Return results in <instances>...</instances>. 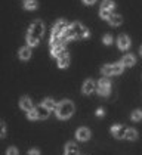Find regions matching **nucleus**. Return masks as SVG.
Returning a JSON list of instances; mask_svg holds the SVG:
<instances>
[{"mask_svg":"<svg viewBox=\"0 0 142 155\" xmlns=\"http://www.w3.org/2000/svg\"><path fill=\"white\" fill-rule=\"evenodd\" d=\"M114 8H116V3H114L113 0H104V2L101 3L99 16H101L102 19H108V18L111 16V12H113Z\"/></svg>","mask_w":142,"mask_h":155,"instance_id":"obj_4","label":"nucleus"},{"mask_svg":"<svg viewBox=\"0 0 142 155\" xmlns=\"http://www.w3.org/2000/svg\"><path fill=\"white\" fill-rule=\"evenodd\" d=\"M89 36H90L89 30L83 24H80V22L70 24L68 28H67V31H65V34H64V37L67 40H80V38H87Z\"/></svg>","mask_w":142,"mask_h":155,"instance_id":"obj_2","label":"nucleus"},{"mask_svg":"<svg viewBox=\"0 0 142 155\" xmlns=\"http://www.w3.org/2000/svg\"><path fill=\"white\" fill-rule=\"evenodd\" d=\"M34 111H36V117H37V120H46L47 117H49V109L47 108H45L42 104L39 105V107H36L34 108Z\"/></svg>","mask_w":142,"mask_h":155,"instance_id":"obj_13","label":"nucleus"},{"mask_svg":"<svg viewBox=\"0 0 142 155\" xmlns=\"http://www.w3.org/2000/svg\"><path fill=\"white\" fill-rule=\"evenodd\" d=\"M124 139H127V140H136L138 139V131L135 130V129H127L126 134H124Z\"/></svg>","mask_w":142,"mask_h":155,"instance_id":"obj_21","label":"nucleus"},{"mask_svg":"<svg viewBox=\"0 0 142 155\" xmlns=\"http://www.w3.org/2000/svg\"><path fill=\"white\" fill-rule=\"evenodd\" d=\"M19 108L22 109V111H31L34 105H33V101H31V97H28V96H22L21 99H19Z\"/></svg>","mask_w":142,"mask_h":155,"instance_id":"obj_10","label":"nucleus"},{"mask_svg":"<svg viewBox=\"0 0 142 155\" xmlns=\"http://www.w3.org/2000/svg\"><path fill=\"white\" fill-rule=\"evenodd\" d=\"M6 155H18V149H16L15 146H11V148L8 149V152H6Z\"/></svg>","mask_w":142,"mask_h":155,"instance_id":"obj_27","label":"nucleus"},{"mask_svg":"<svg viewBox=\"0 0 142 155\" xmlns=\"http://www.w3.org/2000/svg\"><path fill=\"white\" fill-rule=\"evenodd\" d=\"M6 126H5V123H2L0 121V137H5L6 136Z\"/></svg>","mask_w":142,"mask_h":155,"instance_id":"obj_26","label":"nucleus"},{"mask_svg":"<svg viewBox=\"0 0 142 155\" xmlns=\"http://www.w3.org/2000/svg\"><path fill=\"white\" fill-rule=\"evenodd\" d=\"M37 8H39L37 0H25L24 2V9H27V11H36Z\"/></svg>","mask_w":142,"mask_h":155,"instance_id":"obj_19","label":"nucleus"},{"mask_svg":"<svg viewBox=\"0 0 142 155\" xmlns=\"http://www.w3.org/2000/svg\"><path fill=\"white\" fill-rule=\"evenodd\" d=\"M96 90L101 96H108L111 93V83H110L108 77H104L98 81V89Z\"/></svg>","mask_w":142,"mask_h":155,"instance_id":"obj_5","label":"nucleus"},{"mask_svg":"<svg viewBox=\"0 0 142 155\" xmlns=\"http://www.w3.org/2000/svg\"><path fill=\"white\" fill-rule=\"evenodd\" d=\"M68 22L65 21V19H58L55 25H53V28H52V34L53 36H64L65 34V31H67V28H68Z\"/></svg>","mask_w":142,"mask_h":155,"instance_id":"obj_6","label":"nucleus"},{"mask_svg":"<svg viewBox=\"0 0 142 155\" xmlns=\"http://www.w3.org/2000/svg\"><path fill=\"white\" fill-rule=\"evenodd\" d=\"M50 55H52V58L58 59V58L64 56V55H68V52L65 49V45H58V46H52L50 48Z\"/></svg>","mask_w":142,"mask_h":155,"instance_id":"obj_7","label":"nucleus"},{"mask_svg":"<svg viewBox=\"0 0 142 155\" xmlns=\"http://www.w3.org/2000/svg\"><path fill=\"white\" fill-rule=\"evenodd\" d=\"M121 64H123V67H133L135 64H136V58H135V55H132V53H129V55H124L123 56V59H121Z\"/></svg>","mask_w":142,"mask_h":155,"instance_id":"obj_15","label":"nucleus"},{"mask_svg":"<svg viewBox=\"0 0 142 155\" xmlns=\"http://www.w3.org/2000/svg\"><path fill=\"white\" fill-rule=\"evenodd\" d=\"M43 36H45V24H43V21L37 19V21H34L33 24L30 25L25 38H27V43H28L30 48H36L42 41Z\"/></svg>","mask_w":142,"mask_h":155,"instance_id":"obj_1","label":"nucleus"},{"mask_svg":"<svg viewBox=\"0 0 142 155\" xmlns=\"http://www.w3.org/2000/svg\"><path fill=\"white\" fill-rule=\"evenodd\" d=\"M123 22V18L120 16V15H117V13H111V16L108 18V24L113 25V27H117V25H120Z\"/></svg>","mask_w":142,"mask_h":155,"instance_id":"obj_17","label":"nucleus"},{"mask_svg":"<svg viewBox=\"0 0 142 155\" xmlns=\"http://www.w3.org/2000/svg\"><path fill=\"white\" fill-rule=\"evenodd\" d=\"M130 38L129 36H126V34H121V36H118L117 38V46L120 50H127L130 48Z\"/></svg>","mask_w":142,"mask_h":155,"instance_id":"obj_9","label":"nucleus"},{"mask_svg":"<svg viewBox=\"0 0 142 155\" xmlns=\"http://www.w3.org/2000/svg\"><path fill=\"white\" fill-rule=\"evenodd\" d=\"M76 137H77V140H80V142H87V140L90 139V130L86 129V127H80L79 130L76 131Z\"/></svg>","mask_w":142,"mask_h":155,"instance_id":"obj_8","label":"nucleus"},{"mask_svg":"<svg viewBox=\"0 0 142 155\" xmlns=\"http://www.w3.org/2000/svg\"><path fill=\"white\" fill-rule=\"evenodd\" d=\"M102 41H104V45H105V46H110V45L113 43V37L110 36V34H105V36L102 37Z\"/></svg>","mask_w":142,"mask_h":155,"instance_id":"obj_25","label":"nucleus"},{"mask_svg":"<svg viewBox=\"0 0 142 155\" xmlns=\"http://www.w3.org/2000/svg\"><path fill=\"white\" fill-rule=\"evenodd\" d=\"M96 115H98V117H104V108H99V109L96 111Z\"/></svg>","mask_w":142,"mask_h":155,"instance_id":"obj_29","label":"nucleus"},{"mask_svg":"<svg viewBox=\"0 0 142 155\" xmlns=\"http://www.w3.org/2000/svg\"><path fill=\"white\" fill-rule=\"evenodd\" d=\"M65 155H79V146L74 142H68L65 145Z\"/></svg>","mask_w":142,"mask_h":155,"instance_id":"obj_16","label":"nucleus"},{"mask_svg":"<svg viewBox=\"0 0 142 155\" xmlns=\"http://www.w3.org/2000/svg\"><path fill=\"white\" fill-rule=\"evenodd\" d=\"M96 0H83V3H86V5H93Z\"/></svg>","mask_w":142,"mask_h":155,"instance_id":"obj_30","label":"nucleus"},{"mask_svg":"<svg viewBox=\"0 0 142 155\" xmlns=\"http://www.w3.org/2000/svg\"><path fill=\"white\" fill-rule=\"evenodd\" d=\"M130 117H132V120H133V121H141V120H142V111H139V109L133 111Z\"/></svg>","mask_w":142,"mask_h":155,"instance_id":"obj_24","label":"nucleus"},{"mask_svg":"<svg viewBox=\"0 0 142 155\" xmlns=\"http://www.w3.org/2000/svg\"><path fill=\"white\" fill-rule=\"evenodd\" d=\"M139 53H141V56H142V46L139 48Z\"/></svg>","mask_w":142,"mask_h":155,"instance_id":"obj_31","label":"nucleus"},{"mask_svg":"<svg viewBox=\"0 0 142 155\" xmlns=\"http://www.w3.org/2000/svg\"><path fill=\"white\" fill-rule=\"evenodd\" d=\"M126 127H123V126H120V124H114L113 127H111V133H113V136L114 137H117V139H124V134H126Z\"/></svg>","mask_w":142,"mask_h":155,"instance_id":"obj_11","label":"nucleus"},{"mask_svg":"<svg viewBox=\"0 0 142 155\" xmlns=\"http://www.w3.org/2000/svg\"><path fill=\"white\" fill-rule=\"evenodd\" d=\"M82 92H83V95H92L95 92V81L92 78H87V80L83 83Z\"/></svg>","mask_w":142,"mask_h":155,"instance_id":"obj_12","label":"nucleus"},{"mask_svg":"<svg viewBox=\"0 0 142 155\" xmlns=\"http://www.w3.org/2000/svg\"><path fill=\"white\" fill-rule=\"evenodd\" d=\"M74 111H76L74 104L70 99H64L58 104V107L55 109V114H56V118L59 120H68L74 114Z\"/></svg>","mask_w":142,"mask_h":155,"instance_id":"obj_3","label":"nucleus"},{"mask_svg":"<svg viewBox=\"0 0 142 155\" xmlns=\"http://www.w3.org/2000/svg\"><path fill=\"white\" fill-rule=\"evenodd\" d=\"M18 56H19L21 61H28L31 58V48H30V46H24V48H21L19 52H18Z\"/></svg>","mask_w":142,"mask_h":155,"instance_id":"obj_14","label":"nucleus"},{"mask_svg":"<svg viewBox=\"0 0 142 155\" xmlns=\"http://www.w3.org/2000/svg\"><path fill=\"white\" fill-rule=\"evenodd\" d=\"M27 155H40V151H39V149H36V148H33V149H30V151H28V154Z\"/></svg>","mask_w":142,"mask_h":155,"instance_id":"obj_28","label":"nucleus"},{"mask_svg":"<svg viewBox=\"0 0 142 155\" xmlns=\"http://www.w3.org/2000/svg\"><path fill=\"white\" fill-rule=\"evenodd\" d=\"M101 72H102V75H104V77H111V75H113L111 65H104V67H102V70H101Z\"/></svg>","mask_w":142,"mask_h":155,"instance_id":"obj_23","label":"nucleus"},{"mask_svg":"<svg viewBox=\"0 0 142 155\" xmlns=\"http://www.w3.org/2000/svg\"><path fill=\"white\" fill-rule=\"evenodd\" d=\"M68 65H70V56H68V55H64V56L58 58V67L59 68H67Z\"/></svg>","mask_w":142,"mask_h":155,"instance_id":"obj_20","label":"nucleus"},{"mask_svg":"<svg viewBox=\"0 0 142 155\" xmlns=\"http://www.w3.org/2000/svg\"><path fill=\"white\" fill-rule=\"evenodd\" d=\"M111 70H113V75H118V74L123 72L124 67H123L121 62H117V64H113V65H111Z\"/></svg>","mask_w":142,"mask_h":155,"instance_id":"obj_22","label":"nucleus"},{"mask_svg":"<svg viewBox=\"0 0 142 155\" xmlns=\"http://www.w3.org/2000/svg\"><path fill=\"white\" fill-rule=\"evenodd\" d=\"M42 105H43L45 108H47L49 111H55V109H56V107H58V104H56V102H55L52 97H46V99L42 102Z\"/></svg>","mask_w":142,"mask_h":155,"instance_id":"obj_18","label":"nucleus"}]
</instances>
